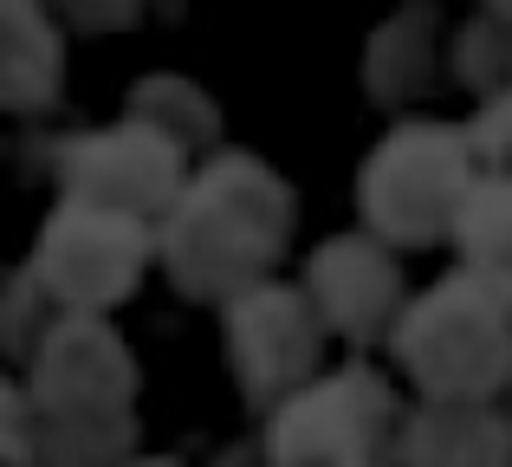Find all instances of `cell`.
I'll list each match as a JSON object with an SVG mask.
<instances>
[{"label": "cell", "mask_w": 512, "mask_h": 467, "mask_svg": "<svg viewBox=\"0 0 512 467\" xmlns=\"http://www.w3.org/2000/svg\"><path fill=\"white\" fill-rule=\"evenodd\" d=\"M286 189L247 156L214 163L195 189L175 202L169 221V266L188 292L221 299V292H247V279L286 240Z\"/></svg>", "instance_id": "6da1fadb"}, {"label": "cell", "mask_w": 512, "mask_h": 467, "mask_svg": "<svg viewBox=\"0 0 512 467\" xmlns=\"http://www.w3.org/2000/svg\"><path fill=\"white\" fill-rule=\"evenodd\" d=\"M130 364L111 331L65 318L39 338V455L52 467H111L130 442Z\"/></svg>", "instance_id": "7a4b0ae2"}, {"label": "cell", "mask_w": 512, "mask_h": 467, "mask_svg": "<svg viewBox=\"0 0 512 467\" xmlns=\"http://www.w3.org/2000/svg\"><path fill=\"white\" fill-rule=\"evenodd\" d=\"M396 351L428 396H493L512 383V331L480 279H448L396 318Z\"/></svg>", "instance_id": "3957f363"}, {"label": "cell", "mask_w": 512, "mask_h": 467, "mask_svg": "<svg viewBox=\"0 0 512 467\" xmlns=\"http://www.w3.org/2000/svg\"><path fill=\"white\" fill-rule=\"evenodd\" d=\"M474 163L454 130H396L363 169V208L389 240H435L454 228Z\"/></svg>", "instance_id": "277c9868"}, {"label": "cell", "mask_w": 512, "mask_h": 467, "mask_svg": "<svg viewBox=\"0 0 512 467\" xmlns=\"http://www.w3.org/2000/svg\"><path fill=\"white\" fill-rule=\"evenodd\" d=\"M143 260H150L143 215L98 208V202H65L59 215H52V228H46L33 279L59 305H104L143 273Z\"/></svg>", "instance_id": "5b68a950"}, {"label": "cell", "mask_w": 512, "mask_h": 467, "mask_svg": "<svg viewBox=\"0 0 512 467\" xmlns=\"http://www.w3.org/2000/svg\"><path fill=\"white\" fill-rule=\"evenodd\" d=\"M389 390L344 370L273 422V467H389Z\"/></svg>", "instance_id": "8992f818"}, {"label": "cell", "mask_w": 512, "mask_h": 467, "mask_svg": "<svg viewBox=\"0 0 512 467\" xmlns=\"http://www.w3.org/2000/svg\"><path fill=\"white\" fill-rule=\"evenodd\" d=\"M65 189L72 202L124 208V215H163L182 189V137L169 130H111L65 150Z\"/></svg>", "instance_id": "52a82bcc"}, {"label": "cell", "mask_w": 512, "mask_h": 467, "mask_svg": "<svg viewBox=\"0 0 512 467\" xmlns=\"http://www.w3.org/2000/svg\"><path fill=\"white\" fill-rule=\"evenodd\" d=\"M312 351H318V325L299 292L260 286L234 305V364L253 403H273L279 390H292L312 364Z\"/></svg>", "instance_id": "ba28073f"}, {"label": "cell", "mask_w": 512, "mask_h": 467, "mask_svg": "<svg viewBox=\"0 0 512 467\" xmlns=\"http://www.w3.org/2000/svg\"><path fill=\"white\" fill-rule=\"evenodd\" d=\"M409 467H512V429L480 409V396H435L402 435Z\"/></svg>", "instance_id": "9c48e42d"}, {"label": "cell", "mask_w": 512, "mask_h": 467, "mask_svg": "<svg viewBox=\"0 0 512 467\" xmlns=\"http://www.w3.org/2000/svg\"><path fill=\"white\" fill-rule=\"evenodd\" d=\"M312 292L331 312V325H344L350 338H370V331L396 312L389 253H376L370 240H331V247L312 260Z\"/></svg>", "instance_id": "30bf717a"}, {"label": "cell", "mask_w": 512, "mask_h": 467, "mask_svg": "<svg viewBox=\"0 0 512 467\" xmlns=\"http://www.w3.org/2000/svg\"><path fill=\"white\" fill-rule=\"evenodd\" d=\"M454 228L467 240V279L493 292V299H512V182H487V189H467Z\"/></svg>", "instance_id": "8fae6325"}, {"label": "cell", "mask_w": 512, "mask_h": 467, "mask_svg": "<svg viewBox=\"0 0 512 467\" xmlns=\"http://www.w3.org/2000/svg\"><path fill=\"white\" fill-rule=\"evenodd\" d=\"M26 448H33V435H26V409H20V396L0 383V467H26V461H33Z\"/></svg>", "instance_id": "7c38bea8"}, {"label": "cell", "mask_w": 512, "mask_h": 467, "mask_svg": "<svg viewBox=\"0 0 512 467\" xmlns=\"http://www.w3.org/2000/svg\"><path fill=\"white\" fill-rule=\"evenodd\" d=\"M156 467H169V461H156Z\"/></svg>", "instance_id": "4fadbf2b"}]
</instances>
